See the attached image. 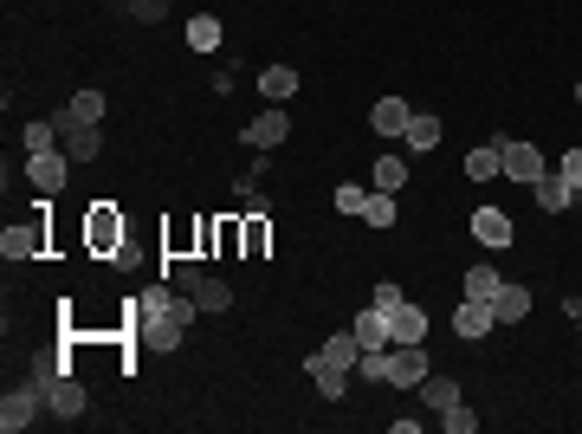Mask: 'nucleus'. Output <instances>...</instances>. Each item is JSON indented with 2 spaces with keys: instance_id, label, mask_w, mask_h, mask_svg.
<instances>
[{
  "instance_id": "393cba45",
  "label": "nucleus",
  "mask_w": 582,
  "mask_h": 434,
  "mask_svg": "<svg viewBox=\"0 0 582 434\" xmlns=\"http://www.w3.org/2000/svg\"><path fill=\"white\" fill-rule=\"evenodd\" d=\"M104 111H110L104 91H78V98L65 104V117H78V124H104Z\"/></svg>"
},
{
  "instance_id": "bb28decb",
  "label": "nucleus",
  "mask_w": 582,
  "mask_h": 434,
  "mask_svg": "<svg viewBox=\"0 0 582 434\" xmlns=\"http://www.w3.org/2000/svg\"><path fill=\"white\" fill-rule=\"evenodd\" d=\"M188 46L194 52H220V20H214V13H194V20H188Z\"/></svg>"
},
{
  "instance_id": "72a5a7b5",
  "label": "nucleus",
  "mask_w": 582,
  "mask_h": 434,
  "mask_svg": "<svg viewBox=\"0 0 582 434\" xmlns=\"http://www.w3.org/2000/svg\"><path fill=\"white\" fill-rule=\"evenodd\" d=\"M557 175H563V182H570L576 195H582V149H570V156H557Z\"/></svg>"
},
{
  "instance_id": "cd10ccee",
  "label": "nucleus",
  "mask_w": 582,
  "mask_h": 434,
  "mask_svg": "<svg viewBox=\"0 0 582 434\" xmlns=\"http://www.w3.org/2000/svg\"><path fill=\"white\" fill-rule=\"evenodd\" d=\"M376 188L401 195V188H408V156H376Z\"/></svg>"
},
{
  "instance_id": "1a4fd4ad",
  "label": "nucleus",
  "mask_w": 582,
  "mask_h": 434,
  "mask_svg": "<svg viewBox=\"0 0 582 434\" xmlns=\"http://www.w3.org/2000/svg\"><path fill=\"white\" fill-rule=\"evenodd\" d=\"M91 409V396H85V383H78V376L72 370H65L59 376V383H52L46 389V415H59V422H78V415H85Z\"/></svg>"
},
{
  "instance_id": "4be33fe9",
  "label": "nucleus",
  "mask_w": 582,
  "mask_h": 434,
  "mask_svg": "<svg viewBox=\"0 0 582 434\" xmlns=\"http://www.w3.org/2000/svg\"><path fill=\"white\" fill-rule=\"evenodd\" d=\"M259 91H266V104H285L291 91H298V72H291V65H266V72H259Z\"/></svg>"
},
{
  "instance_id": "7c9ffc66",
  "label": "nucleus",
  "mask_w": 582,
  "mask_h": 434,
  "mask_svg": "<svg viewBox=\"0 0 582 434\" xmlns=\"http://www.w3.org/2000/svg\"><path fill=\"white\" fill-rule=\"evenodd\" d=\"M440 422H447V434H473V428H479V415L466 409V402H453V409H440Z\"/></svg>"
},
{
  "instance_id": "f704fd0d",
  "label": "nucleus",
  "mask_w": 582,
  "mask_h": 434,
  "mask_svg": "<svg viewBox=\"0 0 582 434\" xmlns=\"http://www.w3.org/2000/svg\"><path fill=\"white\" fill-rule=\"evenodd\" d=\"M401 298H408V292H401V286H395V279H382V286H376V298H369V305H376V311H395V305H401Z\"/></svg>"
},
{
  "instance_id": "aec40b11",
  "label": "nucleus",
  "mask_w": 582,
  "mask_h": 434,
  "mask_svg": "<svg viewBox=\"0 0 582 434\" xmlns=\"http://www.w3.org/2000/svg\"><path fill=\"white\" fill-rule=\"evenodd\" d=\"M421 402H427V409H453V402H460V383H453V376H440V370H427L421 376Z\"/></svg>"
},
{
  "instance_id": "f8f14e48",
  "label": "nucleus",
  "mask_w": 582,
  "mask_h": 434,
  "mask_svg": "<svg viewBox=\"0 0 582 434\" xmlns=\"http://www.w3.org/2000/svg\"><path fill=\"white\" fill-rule=\"evenodd\" d=\"M388 344H427V311L401 298V305L388 311Z\"/></svg>"
},
{
  "instance_id": "473e14b6",
  "label": "nucleus",
  "mask_w": 582,
  "mask_h": 434,
  "mask_svg": "<svg viewBox=\"0 0 582 434\" xmlns=\"http://www.w3.org/2000/svg\"><path fill=\"white\" fill-rule=\"evenodd\" d=\"M169 7H175V0H130V13H136V20H143V26L169 20Z\"/></svg>"
},
{
  "instance_id": "a878e982",
  "label": "nucleus",
  "mask_w": 582,
  "mask_h": 434,
  "mask_svg": "<svg viewBox=\"0 0 582 434\" xmlns=\"http://www.w3.org/2000/svg\"><path fill=\"white\" fill-rule=\"evenodd\" d=\"M20 143H26V156H46V149H65V143H59V117H52V124H46V117H39V124H26V137H20Z\"/></svg>"
},
{
  "instance_id": "6e6552de",
  "label": "nucleus",
  "mask_w": 582,
  "mask_h": 434,
  "mask_svg": "<svg viewBox=\"0 0 582 434\" xmlns=\"http://www.w3.org/2000/svg\"><path fill=\"white\" fill-rule=\"evenodd\" d=\"M356 357H363V344H356V331H337V337H324V350L317 357H304V370H356Z\"/></svg>"
},
{
  "instance_id": "f257e3e1",
  "label": "nucleus",
  "mask_w": 582,
  "mask_h": 434,
  "mask_svg": "<svg viewBox=\"0 0 582 434\" xmlns=\"http://www.w3.org/2000/svg\"><path fill=\"white\" fill-rule=\"evenodd\" d=\"M85 247L97 253V260H117V253L130 247V234H123V214H117V201H91V214H85Z\"/></svg>"
},
{
  "instance_id": "ddd939ff",
  "label": "nucleus",
  "mask_w": 582,
  "mask_h": 434,
  "mask_svg": "<svg viewBox=\"0 0 582 434\" xmlns=\"http://www.w3.org/2000/svg\"><path fill=\"white\" fill-rule=\"evenodd\" d=\"M531 195H537V208H544V214H570V208H576V188L563 182L557 169H550V175H537V182H531Z\"/></svg>"
},
{
  "instance_id": "c9c22d12",
  "label": "nucleus",
  "mask_w": 582,
  "mask_h": 434,
  "mask_svg": "<svg viewBox=\"0 0 582 434\" xmlns=\"http://www.w3.org/2000/svg\"><path fill=\"white\" fill-rule=\"evenodd\" d=\"M201 273H207L201 260H175V286H182V292H194V279H201Z\"/></svg>"
},
{
  "instance_id": "c85d7f7f",
  "label": "nucleus",
  "mask_w": 582,
  "mask_h": 434,
  "mask_svg": "<svg viewBox=\"0 0 582 434\" xmlns=\"http://www.w3.org/2000/svg\"><path fill=\"white\" fill-rule=\"evenodd\" d=\"M408 149H434L440 143V117H427V111H414L408 117V137H401Z\"/></svg>"
},
{
  "instance_id": "423d86ee",
  "label": "nucleus",
  "mask_w": 582,
  "mask_h": 434,
  "mask_svg": "<svg viewBox=\"0 0 582 434\" xmlns=\"http://www.w3.org/2000/svg\"><path fill=\"white\" fill-rule=\"evenodd\" d=\"M285 137H291V111H285V104H272V111H259L253 124L240 130V143H246V149H279Z\"/></svg>"
},
{
  "instance_id": "2f4dec72",
  "label": "nucleus",
  "mask_w": 582,
  "mask_h": 434,
  "mask_svg": "<svg viewBox=\"0 0 582 434\" xmlns=\"http://www.w3.org/2000/svg\"><path fill=\"white\" fill-rule=\"evenodd\" d=\"M311 383H317V389H324V402H337V396H343V389H350V370H317V376H311Z\"/></svg>"
},
{
  "instance_id": "2eb2a0df",
  "label": "nucleus",
  "mask_w": 582,
  "mask_h": 434,
  "mask_svg": "<svg viewBox=\"0 0 582 434\" xmlns=\"http://www.w3.org/2000/svg\"><path fill=\"white\" fill-rule=\"evenodd\" d=\"M408 117H414V104H408V98H376L369 124H376V137H408Z\"/></svg>"
},
{
  "instance_id": "5701e85b",
  "label": "nucleus",
  "mask_w": 582,
  "mask_h": 434,
  "mask_svg": "<svg viewBox=\"0 0 582 434\" xmlns=\"http://www.w3.org/2000/svg\"><path fill=\"white\" fill-rule=\"evenodd\" d=\"M498 286H505V279H498V266H492V260H479L473 273H466V298H479V305H492Z\"/></svg>"
},
{
  "instance_id": "412c9836",
  "label": "nucleus",
  "mask_w": 582,
  "mask_h": 434,
  "mask_svg": "<svg viewBox=\"0 0 582 434\" xmlns=\"http://www.w3.org/2000/svg\"><path fill=\"white\" fill-rule=\"evenodd\" d=\"M266 240H272V221L253 208V214L240 221V253H246V260H259V253H266Z\"/></svg>"
},
{
  "instance_id": "20e7f679",
  "label": "nucleus",
  "mask_w": 582,
  "mask_h": 434,
  "mask_svg": "<svg viewBox=\"0 0 582 434\" xmlns=\"http://www.w3.org/2000/svg\"><path fill=\"white\" fill-rule=\"evenodd\" d=\"M39 415H46V389L33 383V376H26L20 389H7V396H0V428L7 434H20V428H33Z\"/></svg>"
},
{
  "instance_id": "6ab92c4d",
  "label": "nucleus",
  "mask_w": 582,
  "mask_h": 434,
  "mask_svg": "<svg viewBox=\"0 0 582 434\" xmlns=\"http://www.w3.org/2000/svg\"><path fill=\"white\" fill-rule=\"evenodd\" d=\"M350 331H356V344H363V350H388V311H376V305L356 311Z\"/></svg>"
},
{
  "instance_id": "f3484780",
  "label": "nucleus",
  "mask_w": 582,
  "mask_h": 434,
  "mask_svg": "<svg viewBox=\"0 0 582 434\" xmlns=\"http://www.w3.org/2000/svg\"><path fill=\"white\" fill-rule=\"evenodd\" d=\"M492 318L498 324H524V318H531V286H511V279H505L498 298H492Z\"/></svg>"
},
{
  "instance_id": "9b49d317",
  "label": "nucleus",
  "mask_w": 582,
  "mask_h": 434,
  "mask_svg": "<svg viewBox=\"0 0 582 434\" xmlns=\"http://www.w3.org/2000/svg\"><path fill=\"white\" fill-rule=\"evenodd\" d=\"M511 234H518V227H511V214H505V208H473V240H479V247L505 253V247H511Z\"/></svg>"
},
{
  "instance_id": "0eeeda50",
  "label": "nucleus",
  "mask_w": 582,
  "mask_h": 434,
  "mask_svg": "<svg viewBox=\"0 0 582 434\" xmlns=\"http://www.w3.org/2000/svg\"><path fill=\"white\" fill-rule=\"evenodd\" d=\"M65 175H72V156L65 149H46V156H26V182L39 188V195H59Z\"/></svg>"
},
{
  "instance_id": "c756f323",
  "label": "nucleus",
  "mask_w": 582,
  "mask_h": 434,
  "mask_svg": "<svg viewBox=\"0 0 582 434\" xmlns=\"http://www.w3.org/2000/svg\"><path fill=\"white\" fill-rule=\"evenodd\" d=\"M330 201H337V214H356V221H363V201H369V188H363V182H343Z\"/></svg>"
},
{
  "instance_id": "39448f33",
  "label": "nucleus",
  "mask_w": 582,
  "mask_h": 434,
  "mask_svg": "<svg viewBox=\"0 0 582 434\" xmlns=\"http://www.w3.org/2000/svg\"><path fill=\"white\" fill-rule=\"evenodd\" d=\"M498 143H505V182L531 188L537 175H550V162H544V149H537V143H524V137H498Z\"/></svg>"
},
{
  "instance_id": "dca6fc26",
  "label": "nucleus",
  "mask_w": 582,
  "mask_h": 434,
  "mask_svg": "<svg viewBox=\"0 0 582 434\" xmlns=\"http://www.w3.org/2000/svg\"><path fill=\"white\" fill-rule=\"evenodd\" d=\"M466 175H473V182H498V175H505V143H473L466 149Z\"/></svg>"
},
{
  "instance_id": "e433bc0d",
  "label": "nucleus",
  "mask_w": 582,
  "mask_h": 434,
  "mask_svg": "<svg viewBox=\"0 0 582 434\" xmlns=\"http://www.w3.org/2000/svg\"><path fill=\"white\" fill-rule=\"evenodd\" d=\"M576 104H582V78H576Z\"/></svg>"
},
{
  "instance_id": "4c0bfd02",
  "label": "nucleus",
  "mask_w": 582,
  "mask_h": 434,
  "mask_svg": "<svg viewBox=\"0 0 582 434\" xmlns=\"http://www.w3.org/2000/svg\"><path fill=\"white\" fill-rule=\"evenodd\" d=\"M123 7H130V0H123Z\"/></svg>"
},
{
  "instance_id": "b1692460",
  "label": "nucleus",
  "mask_w": 582,
  "mask_h": 434,
  "mask_svg": "<svg viewBox=\"0 0 582 434\" xmlns=\"http://www.w3.org/2000/svg\"><path fill=\"white\" fill-rule=\"evenodd\" d=\"M363 221H369V227H395V221H401V208H395V195H388V188H369Z\"/></svg>"
},
{
  "instance_id": "f03ea898",
  "label": "nucleus",
  "mask_w": 582,
  "mask_h": 434,
  "mask_svg": "<svg viewBox=\"0 0 582 434\" xmlns=\"http://www.w3.org/2000/svg\"><path fill=\"white\" fill-rule=\"evenodd\" d=\"M427 370H434L427 344H388V350H382V383H388V389H421Z\"/></svg>"
},
{
  "instance_id": "9d476101",
  "label": "nucleus",
  "mask_w": 582,
  "mask_h": 434,
  "mask_svg": "<svg viewBox=\"0 0 582 434\" xmlns=\"http://www.w3.org/2000/svg\"><path fill=\"white\" fill-rule=\"evenodd\" d=\"M59 143H65V156H72V162H97V156H104L97 124H78V117H65V111H59Z\"/></svg>"
},
{
  "instance_id": "7ed1b4c3",
  "label": "nucleus",
  "mask_w": 582,
  "mask_h": 434,
  "mask_svg": "<svg viewBox=\"0 0 582 434\" xmlns=\"http://www.w3.org/2000/svg\"><path fill=\"white\" fill-rule=\"evenodd\" d=\"M39 253H46V201H39V214H33V221H20V227H7V234H0V260L33 266Z\"/></svg>"
},
{
  "instance_id": "a211bd4d",
  "label": "nucleus",
  "mask_w": 582,
  "mask_h": 434,
  "mask_svg": "<svg viewBox=\"0 0 582 434\" xmlns=\"http://www.w3.org/2000/svg\"><path fill=\"white\" fill-rule=\"evenodd\" d=\"M188 298H194V305L207 311V318H220V311H233V286H227V279H207V273L194 279V292H188Z\"/></svg>"
},
{
  "instance_id": "4468645a",
  "label": "nucleus",
  "mask_w": 582,
  "mask_h": 434,
  "mask_svg": "<svg viewBox=\"0 0 582 434\" xmlns=\"http://www.w3.org/2000/svg\"><path fill=\"white\" fill-rule=\"evenodd\" d=\"M453 331L466 337V344H479V337H492L498 331V318H492V305H479V298H466L460 311H453Z\"/></svg>"
}]
</instances>
